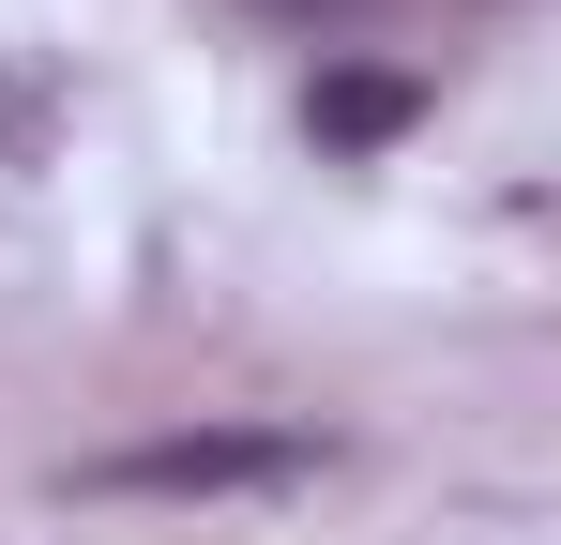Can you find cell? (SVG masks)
I'll return each instance as SVG.
<instances>
[{"label": "cell", "mask_w": 561, "mask_h": 545, "mask_svg": "<svg viewBox=\"0 0 561 545\" xmlns=\"http://www.w3.org/2000/svg\"><path fill=\"white\" fill-rule=\"evenodd\" d=\"M92 485H122V500H259V485H319V440L304 425H183V440L92 454Z\"/></svg>", "instance_id": "6da1fadb"}, {"label": "cell", "mask_w": 561, "mask_h": 545, "mask_svg": "<svg viewBox=\"0 0 561 545\" xmlns=\"http://www.w3.org/2000/svg\"><path fill=\"white\" fill-rule=\"evenodd\" d=\"M425 121V77H394V61H319L304 77V137L319 152H394Z\"/></svg>", "instance_id": "7a4b0ae2"}, {"label": "cell", "mask_w": 561, "mask_h": 545, "mask_svg": "<svg viewBox=\"0 0 561 545\" xmlns=\"http://www.w3.org/2000/svg\"><path fill=\"white\" fill-rule=\"evenodd\" d=\"M274 15H334V0H274Z\"/></svg>", "instance_id": "3957f363"}]
</instances>
